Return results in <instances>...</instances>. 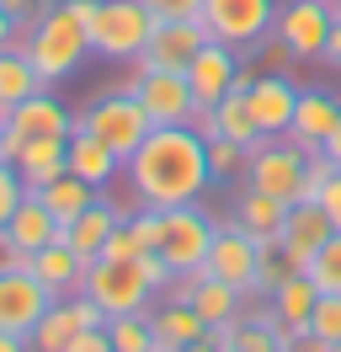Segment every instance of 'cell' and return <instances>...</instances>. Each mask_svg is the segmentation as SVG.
<instances>
[{
	"label": "cell",
	"instance_id": "obj_1",
	"mask_svg": "<svg viewBox=\"0 0 341 352\" xmlns=\"http://www.w3.org/2000/svg\"><path fill=\"white\" fill-rule=\"evenodd\" d=\"M128 203L139 208H182L197 203L213 187L208 171V133L197 123H176V129H149V139L123 160Z\"/></svg>",
	"mask_w": 341,
	"mask_h": 352
},
{
	"label": "cell",
	"instance_id": "obj_2",
	"mask_svg": "<svg viewBox=\"0 0 341 352\" xmlns=\"http://www.w3.org/2000/svg\"><path fill=\"white\" fill-rule=\"evenodd\" d=\"M176 278L170 262L160 251H144V256H96V262H85V278H80V294L91 305L107 309V320L112 315H139L149 309L166 283Z\"/></svg>",
	"mask_w": 341,
	"mask_h": 352
},
{
	"label": "cell",
	"instance_id": "obj_3",
	"mask_svg": "<svg viewBox=\"0 0 341 352\" xmlns=\"http://www.w3.org/2000/svg\"><path fill=\"white\" fill-rule=\"evenodd\" d=\"M91 11H96V0H54L43 11V22L27 32L21 54L38 65V75L48 86L69 80L85 65V54H91Z\"/></svg>",
	"mask_w": 341,
	"mask_h": 352
},
{
	"label": "cell",
	"instance_id": "obj_4",
	"mask_svg": "<svg viewBox=\"0 0 341 352\" xmlns=\"http://www.w3.org/2000/svg\"><path fill=\"white\" fill-rule=\"evenodd\" d=\"M75 129L96 133L118 160H128V155L149 139L155 123H149V112L133 102V91H128V86H112V91H96V96L85 102V112H75Z\"/></svg>",
	"mask_w": 341,
	"mask_h": 352
},
{
	"label": "cell",
	"instance_id": "obj_5",
	"mask_svg": "<svg viewBox=\"0 0 341 352\" xmlns=\"http://www.w3.org/2000/svg\"><path fill=\"white\" fill-rule=\"evenodd\" d=\"M155 16H149L144 0H96L91 11V54L112 59V65H133L144 54Z\"/></svg>",
	"mask_w": 341,
	"mask_h": 352
},
{
	"label": "cell",
	"instance_id": "obj_6",
	"mask_svg": "<svg viewBox=\"0 0 341 352\" xmlns=\"http://www.w3.org/2000/svg\"><path fill=\"white\" fill-rule=\"evenodd\" d=\"M277 0H203V27L213 43L234 48V54H256L272 38Z\"/></svg>",
	"mask_w": 341,
	"mask_h": 352
},
{
	"label": "cell",
	"instance_id": "obj_7",
	"mask_svg": "<svg viewBox=\"0 0 341 352\" xmlns=\"http://www.w3.org/2000/svg\"><path fill=\"white\" fill-rule=\"evenodd\" d=\"M133 91V102L149 112L155 129H176V123H197V96L187 86V69H144L133 65V75L123 80Z\"/></svg>",
	"mask_w": 341,
	"mask_h": 352
},
{
	"label": "cell",
	"instance_id": "obj_8",
	"mask_svg": "<svg viewBox=\"0 0 341 352\" xmlns=\"http://www.w3.org/2000/svg\"><path fill=\"white\" fill-rule=\"evenodd\" d=\"M213 235H219V219H213L203 203H182V208L160 214V256L170 262V272L203 267L208 251H213Z\"/></svg>",
	"mask_w": 341,
	"mask_h": 352
},
{
	"label": "cell",
	"instance_id": "obj_9",
	"mask_svg": "<svg viewBox=\"0 0 341 352\" xmlns=\"http://www.w3.org/2000/svg\"><path fill=\"white\" fill-rule=\"evenodd\" d=\"M331 27H336V0H283L272 32L288 59H325Z\"/></svg>",
	"mask_w": 341,
	"mask_h": 352
},
{
	"label": "cell",
	"instance_id": "obj_10",
	"mask_svg": "<svg viewBox=\"0 0 341 352\" xmlns=\"http://www.w3.org/2000/svg\"><path fill=\"white\" fill-rule=\"evenodd\" d=\"M304 160H309V150H298L294 139H261L245 160V187L298 203L304 198Z\"/></svg>",
	"mask_w": 341,
	"mask_h": 352
},
{
	"label": "cell",
	"instance_id": "obj_11",
	"mask_svg": "<svg viewBox=\"0 0 341 352\" xmlns=\"http://www.w3.org/2000/svg\"><path fill=\"white\" fill-rule=\"evenodd\" d=\"M54 299H59V294L43 283L32 267H6V272H0V331L32 342V331H38V320L54 309Z\"/></svg>",
	"mask_w": 341,
	"mask_h": 352
},
{
	"label": "cell",
	"instance_id": "obj_12",
	"mask_svg": "<svg viewBox=\"0 0 341 352\" xmlns=\"http://www.w3.org/2000/svg\"><path fill=\"white\" fill-rule=\"evenodd\" d=\"M256 262H261V241L245 235L234 219H219V235H213V251H208V278L230 283L234 294L256 299Z\"/></svg>",
	"mask_w": 341,
	"mask_h": 352
},
{
	"label": "cell",
	"instance_id": "obj_13",
	"mask_svg": "<svg viewBox=\"0 0 341 352\" xmlns=\"http://www.w3.org/2000/svg\"><path fill=\"white\" fill-rule=\"evenodd\" d=\"M75 133V112L64 107L54 91L43 86L38 96H27L21 107H11L6 112V155L11 150H21V144H38V139H69Z\"/></svg>",
	"mask_w": 341,
	"mask_h": 352
},
{
	"label": "cell",
	"instance_id": "obj_14",
	"mask_svg": "<svg viewBox=\"0 0 341 352\" xmlns=\"http://www.w3.org/2000/svg\"><path fill=\"white\" fill-rule=\"evenodd\" d=\"M91 326H107V309L91 305L85 294H69V299H54V309L38 320V331H32V352H64L80 331Z\"/></svg>",
	"mask_w": 341,
	"mask_h": 352
},
{
	"label": "cell",
	"instance_id": "obj_15",
	"mask_svg": "<svg viewBox=\"0 0 341 352\" xmlns=\"http://www.w3.org/2000/svg\"><path fill=\"white\" fill-rule=\"evenodd\" d=\"M240 59H245V54H234V48L213 43V38H208L203 48H197V59L187 65V86H192V96H197V112L219 107V102H224V96L234 91Z\"/></svg>",
	"mask_w": 341,
	"mask_h": 352
},
{
	"label": "cell",
	"instance_id": "obj_16",
	"mask_svg": "<svg viewBox=\"0 0 341 352\" xmlns=\"http://www.w3.org/2000/svg\"><path fill=\"white\" fill-rule=\"evenodd\" d=\"M203 43H208L203 16H197V22H155L144 54H139L133 65H144V69H187L192 59H197V48H203Z\"/></svg>",
	"mask_w": 341,
	"mask_h": 352
},
{
	"label": "cell",
	"instance_id": "obj_17",
	"mask_svg": "<svg viewBox=\"0 0 341 352\" xmlns=\"http://www.w3.org/2000/svg\"><path fill=\"white\" fill-rule=\"evenodd\" d=\"M245 102H251V118H256V129H261V139H288L294 107H298V86L288 75H256Z\"/></svg>",
	"mask_w": 341,
	"mask_h": 352
},
{
	"label": "cell",
	"instance_id": "obj_18",
	"mask_svg": "<svg viewBox=\"0 0 341 352\" xmlns=\"http://www.w3.org/2000/svg\"><path fill=\"white\" fill-rule=\"evenodd\" d=\"M341 123V96L325 86H298V107H294V129H288V139H294L298 150H325V139L336 133Z\"/></svg>",
	"mask_w": 341,
	"mask_h": 352
},
{
	"label": "cell",
	"instance_id": "obj_19",
	"mask_svg": "<svg viewBox=\"0 0 341 352\" xmlns=\"http://www.w3.org/2000/svg\"><path fill=\"white\" fill-rule=\"evenodd\" d=\"M128 208H133V203H118L112 192H102V198L91 203L80 219H69V224H64V241L75 245L85 262H96V256H107V241H112V230L128 219Z\"/></svg>",
	"mask_w": 341,
	"mask_h": 352
},
{
	"label": "cell",
	"instance_id": "obj_20",
	"mask_svg": "<svg viewBox=\"0 0 341 352\" xmlns=\"http://www.w3.org/2000/svg\"><path fill=\"white\" fill-rule=\"evenodd\" d=\"M6 241L16 245L21 256H32V251H43V245L64 241V224L48 214V203H43L38 192H27V198L16 203V214L6 219Z\"/></svg>",
	"mask_w": 341,
	"mask_h": 352
},
{
	"label": "cell",
	"instance_id": "obj_21",
	"mask_svg": "<svg viewBox=\"0 0 341 352\" xmlns=\"http://www.w3.org/2000/svg\"><path fill=\"white\" fill-rule=\"evenodd\" d=\"M197 129L208 133V139H230V144H240V150H256V144H261V129H256V118H251V102H245L240 91H230L219 107L197 112Z\"/></svg>",
	"mask_w": 341,
	"mask_h": 352
},
{
	"label": "cell",
	"instance_id": "obj_22",
	"mask_svg": "<svg viewBox=\"0 0 341 352\" xmlns=\"http://www.w3.org/2000/svg\"><path fill=\"white\" fill-rule=\"evenodd\" d=\"M149 326H155V347L160 352H176V347H187V342L208 336V320L192 305H182V299H155L149 305Z\"/></svg>",
	"mask_w": 341,
	"mask_h": 352
},
{
	"label": "cell",
	"instance_id": "obj_23",
	"mask_svg": "<svg viewBox=\"0 0 341 352\" xmlns=\"http://www.w3.org/2000/svg\"><path fill=\"white\" fill-rule=\"evenodd\" d=\"M245 235H256L261 245L283 241V219H288V203L272 198V192H256V187H240L234 192V214H230Z\"/></svg>",
	"mask_w": 341,
	"mask_h": 352
},
{
	"label": "cell",
	"instance_id": "obj_24",
	"mask_svg": "<svg viewBox=\"0 0 341 352\" xmlns=\"http://www.w3.org/2000/svg\"><path fill=\"white\" fill-rule=\"evenodd\" d=\"M331 235H336V224L325 219V208H320V203H288V219H283V245H288V251H294L298 262H309V256H315L320 245L331 241Z\"/></svg>",
	"mask_w": 341,
	"mask_h": 352
},
{
	"label": "cell",
	"instance_id": "obj_25",
	"mask_svg": "<svg viewBox=\"0 0 341 352\" xmlns=\"http://www.w3.org/2000/svg\"><path fill=\"white\" fill-rule=\"evenodd\" d=\"M27 267L38 272L43 283L54 288L59 299H69V294H80V278H85V256L75 251L69 241H54V245H43V251H32L27 256Z\"/></svg>",
	"mask_w": 341,
	"mask_h": 352
},
{
	"label": "cell",
	"instance_id": "obj_26",
	"mask_svg": "<svg viewBox=\"0 0 341 352\" xmlns=\"http://www.w3.org/2000/svg\"><path fill=\"white\" fill-rule=\"evenodd\" d=\"M64 150H69V171L80 176V182H91V187H112V182L123 176V160H118V155L107 150V144L96 139V133L75 129Z\"/></svg>",
	"mask_w": 341,
	"mask_h": 352
},
{
	"label": "cell",
	"instance_id": "obj_27",
	"mask_svg": "<svg viewBox=\"0 0 341 352\" xmlns=\"http://www.w3.org/2000/svg\"><path fill=\"white\" fill-rule=\"evenodd\" d=\"M69 139H38V144H21V150H11L6 160L21 171V182H27V192H38V187H48L54 176L69 171V150H64Z\"/></svg>",
	"mask_w": 341,
	"mask_h": 352
},
{
	"label": "cell",
	"instance_id": "obj_28",
	"mask_svg": "<svg viewBox=\"0 0 341 352\" xmlns=\"http://www.w3.org/2000/svg\"><path fill=\"white\" fill-rule=\"evenodd\" d=\"M38 198L48 203V214L59 224H69V219H80L91 203L102 198V187H91V182H80L75 171H64V176H54L48 187H38Z\"/></svg>",
	"mask_w": 341,
	"mask_h": 352
},
{
	"label": "cell",
	"instance_id": "obj_29",
	"mask_svg": "<svg viewBox=\"0 0 341 352\" xmlns=\"http://www.w3.org/2000/svg\"><path fill=\"white\" fill-rule=\"evenodd\" d=\"M43 86H48V80L38 75V65H32L21 48H6V54H0V112L21 107V102L38 96Z\"/></svg>",
	"mask_w": 341,
	"mask_h": 352
},
{
	"label": "cell",
	"instance_id": "obj_30",
	"mask_svg": "<svg viewBox=\"0 0 341 352\" xmlns=\"http://www.w3.org/2000/svg\"><path fill=\"white\" fill-rule=\"evenodd\" d=\"M192 309H197L208 326H240V320H245V294H234V288L219 283V278H203L197 294H192Z\"/></svg>",
	"mask_w": 341,
	"mask_h": 352
},
{
	"label": "cell",
	"instance_id": "obj_31",
	"mask_svg": "<svg viewBox=\"0 0 341 352\" xmlns=\"http://www.w3.org/2000/svg\"><path fill=\"white\" fill-rule=\"evenodd\" d=\"M298 272H304V262H298L283 241L261 245V262H256V299H272L277 288L288 283V278H298Z\"/></svg>",
	"mask_w": 341,
	"mask_h": 352
},
{
	"label": "cell",
	"instance_id": "obj_32",
	"mask_svg": "<svg viewBox=\"0 0 341 352\" xmlns=\"http://www.w3.org/2000/svg\"><path fill=\"white\" fill-rule=\"evenodd\" d=\"M107 336H112V347H118V352H160V347H155L149 309H139V315H112V320H107Z\"/></svg>",
	"mask_w": 341,
	"mask_h": 352
},
{
	"label": "cell",
	"instance_id": "obj_33",
	"mask_svg": "<svg viewBox=\"0 0 341 352\" xmlns=\"http://www.w3.org/2000/svg\"><path fill=\"white\" fill-rule=\"evenodd\" d=\"M304 278H309L320 294H341V230L320 245L309 262H304Z\"/></svg>",
	"mask_w": 341,
	"mask_h": 352
},
{
	"label": "cell",
	"instance_id": "obj_34",
	"mask_svg": "<svg viewBox=\"0 0 341 352\" xmlns=\"http://www.w3.org/2000/svg\"><path fill=\"white\" fill-rule=\"evenodd\" d=\"M245 160H251V150H240V144H230V139H208V171H213V182L245 176Z\"/></svg>",
	"mask_w": 341,
	"mask_h": 352
},
{
	"label": "cell",
	"instance_id": "obj_35",
	"mask_svg": "<svg viewBox=\"0 0 341 352\" xmlns=\"http://www.w3.org/2000/svg\"><path fill=\"white\" fill-rule=\"evenodd\" d=\"M309 331H315L320 342H341V294H320L315 299V315H309Z\"/></svg>",
	"mask_w": 341,
	"mask_h": 352
},
{
	"label": "cell",
	"instance_id": "obj_36",
	"mask_svg": "<svg viewBox=\"0 0 341 352\" xmlns=\"http://www.w3.org/2000/svg\"><path fill=\"white\" fill-rule=\"evenodd\" d=\"M21 198H27V182H21V171L11 166V160H0V230H6V219L16 214Z\"/></svg>",
	"mask_w": 341,
	"mask_h": 352
},
{
	"label": "cell",
	"instance_id": "obj_37",
	"mask_svg": "<svg viewBox=\"0 0 341 352\" xmlns=\"http://www.w3.org/2000/svg\"><path fill=\"white\" fill-rule=\"evenodd\" d=\"M240 352H288L283 347V331H267L256 320H240Z\"/></svg>",
	"mask_w": 341,
	"mask_h": 352
},
{
	"label": "cell",
	"instance_id": "obj_38",
	"mask_svg": "<svg viewBox=\"0 0 341 352\" xmlns=\"http://www.w3.org/2000/svg\"><path fill=\"white\" fill-rule=\"evenodd\" d=\"M155 22H197L203 16V0H144Z\"/></svg>",
	"mask_w": 341,
	"mask_h": 352
},
{
	"label": "cell",
	"instance_id": "obj_39",
	"mask_svg": "<svg viewBox=\"0 0 341 352\" xmlns=\"http://www.w3.org/2000/svg\"><path fill=\"white\" fill-rule=\"evenodd\" d=\"M0 6H6V16L16 22V32H32V27L43 22V11H48L54 0H0Z\"/></svg>",
	"mask_w": 341,
	"mask_h": 352
},
{
	"label": "cell",
	"instance_id": "obj_40",
	"mask_svg": "<svg viewBox=\"0 0 341 352\" xmlns=\"http://www.w3.org/2000/svg\"><path fill=\"white\" fill-rule=\"evenodd\" d=\"M64 352H118V347H112L107 326H91V331H80V336H75V342H69Z\"/></svg>",
	"mask_w": 341,
	"mask_h": 352
},
{
	"label": "cell",
	"instance_id": "obj_41",
	"mask_svg": "<svg viewBox=\"0 0 341 352\" xmlns=\"http://www.w3.org/2000/svg\"><path fill=\"white\" fill-rule=\"evenodd\" d=\"M283 347L288 352H331V342H320L309 326H298V331H283Z\"/></svg>",
	"mask_w": 341,
	"mask_h": 352
},
{
	"label": "cell",
	"instance_id": "obj_42",
	"mask_svg": "<svg viewBox=\"0 0 341 352\" xmlns=\"http://www.w3.org/2000/svg\"><path fill=\"white\" fill-rule=\"evenodd\" d=\"M320 208H325V219H331V224L341 230V171L331 176V182H325V192H320Z\"/></svg>",
	"mask_w": 341,
	"mask_h": 352
},
{
	"label": "cell",
	"instance_id": "obj_43",
	"mask_svg": "<svg viewBox=\"0 0 341 352\" xmlns=\"http://www.w3.org/2000/svg\"><path fill=\"white\" fill-rule=\"evenodd\" d=\"M107 256H144V251H139V241H133V230H128V224H118V230H112V241H107Z\"/></svg>",
	"mask_w": 341,
	"mask_h": 352
},
{
	"label": "cell",
	"instance_id": "obj_44",
	"mask_svg": "<svg viewBox=\"0 0 341 352\" xmlns=\"http://www.w3.org/2000/svg\"><path fill=\"white\" fill-rule=\"evenodd\" d=\"M320 65L341 69V16H336V27H331V43H325V59H320Z\"/></svg>",
	"mask_w": 341,
	"mask_h": 352
},
{
	"label": "cell",
	"instance_id": "obj_45",
	"mask_svg": "<svg viewBox=\"0 0 341 352\" xmlns=\"http://www.w3.org/2000/svg\"><path fill=\"white\" fill-rule=\"evenodd\" d=\"M11 38H16V22H11V16H6V6H0V54L11 48Z\"/></svg>",
	"mask_w": 341,
	"mask_h": 352
},
{
	"label": "cell",
	"instance_id": "obj_46",
	"mask_svg": "<svg viewBox=\"0 0 341 352\" xmlns=\"http://www.w3.org/2000/svg\"><path fill=\"white\" fill-rule=\"evenodd\" d=\"M0 352H32V342H27V336H6V331H0Z\"/></svg>",
	"mask_w": 341,
	"mask_h": 352
},
{
	"label": "cell",
	"instance_id": "obj_47",
	"mask_svg": "<svg viewBox=\"0 0 341 352\" xmlns=\"http://www.w3.org/2000/svg\"><path fill=\"white\" fill-rule=\"evenodd\" d=\"M325 155H331V160H336V166H341V123H336V133L325 139Z\"/></svg>",
	"mask_w": 341,
	"mask_h": 352
},
{
	"label": "cell",
	"instance_id": "obj_48",
	"mask_svg": "<svg viewBox=\"0 0 341 352\" xmlns=\"http://www.w3.org/2000/svg\"><path fill=\"white\" fill-rule=\"evenodd\" d=\"M176 352H213V342L203 336V342H187V347H176Z\"/></svg>",
	"mask_w": 341,
	"mask_h": 352
},
{
	"label": "cell",
	"instance_id": "obj_49",
	"mask_svg": "<svg viewBox=\"0 0 341 352\" xmlns=\"http://www.w3.org/2000/svg\"><path fill=\"white\" fill-rule=\"evenodd\" d=\"M6 144H11V139H6V112H0V160H6Z\"/></svg>",
	"mask_w": 341,
	"mask_h": 352
},
{
	"label": "cell",
	"instance_id": "obj_50",
	"mask_svg": "<svg viewBox=\"0 0 341 352\" xmlns=\"http://www.w3.org/2000/svg\"><path fill=\"white\" fill-rule=\"evenodd\" d=\"M336 16H341V0H336Z\"/></svg>",
	"mask_w": 341,
	"mask_h": 352
},
{
	"label": "cell",
	"instance_id": "obj_51",
	"mask_svg": "<svg viewBox=\"0 0 341 352\" xmlns=\"http://www.w3.org/2000/svg\"><path fill=\"white\" fill-rule=\"evenodd\" d=\"M331 352H341V342H336V347H331Z\"/></svg>",
	"mask_w": 341,
	"mask_h": 352
}]
</instances>
